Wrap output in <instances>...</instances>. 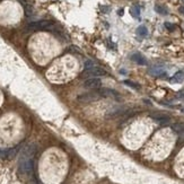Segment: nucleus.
I'll return each mask as SVG.
<instances>
[{"mask_svg":"<svg viewBox=\"0 0 184 184\" xmlns=\"http://www.w3.org/2000/svg\"><path fill=\"white\" fill-rule=\"evenodd\" d=\"M103 96L101 95L99 91L97 92H89V93H85V94H80L77 96L76 101L79 102V103H91V102H95V101H98L101 99Z\"/></svg>","mask_w":184,"mask_h":184,"instance_id":"f257e3e1","label":"nucleus"},{"mask_svg":"<svg viewBox=\"0 0 184 184\" xmlns=\"http://www.w3.org/2000/svg\"><path fill=\"white\" fill-rule=\"evenodd\" d=\"M28 30L32 31H40V30H48V31H52L53 24L50 20H37V21H32L28 24Z\"/></svg>","mask_w":184,"mask_h":184,"instance_id":"f03ea898","label":"nucleus"},{"mask_svg":"<svg viewBox=\"0 0 184 184\" xmlns=\"http://www.w3.org/2000/svg\"><path fill=\"white\" fill-rule=\"evenodd\" d=\"M19 171H20L23 174L30 175V174L32 173V171H33V162H32V158L25 157V156H20Z\"/></svg>","mask_w":184,"mask_h":184,"instance_id":"7ed1b4c3","label":"nucleus"},{"mask_svg":"<svg viewBox=\"0 0 184 184\" xmlns=\"http://www.w3.org/2000/svg\"><path fill=\"white\" fill-rule=\"evenodd\" d=\"M105 75H107V73L103 68L96 66V67H93L89 69H85L81 76L85 77V78H98V77H102V76H105Z\"/></svg>","mask_w":184,"mask_h":184,"instance_id":"20e7f679","label":"nucleus"},{"mask_svg":"<svg viewBox=\"0 0 184 184\" xmlns=\"http://www.w3.org/2000/svg\"><path fill=\"white\" fill-rule=\"evenodd\" d=\"M102 86V80L99 78H89L84 81V87L88 89H99Z\"/></svg>","mask_w":184,"mask_h":184,"instance_id":"39448f33","label":"nucleus"},{"mask_svg":"<svg viewBox=\"0 0 184 184\" xmlns=\"http://www.w3.org/2000/svg\"><path fill=\"white\" fill-rule=\"evenodd\" d=\"M99 93L103 97H112L114 98L115 101H121V96L120 94L114 91V89H111V88H104V89H99Z\"/></svg>","mask_w":184,"mask_h":184,"instance_id":"423d86ee","label":"nucleus"},{"mask_svg":"<svg viewBox=\"0 0 184 184\" xmlns=\"http://www.w3.org/2000/svg\"><path fill=\"white\" fill-rule=\"evenodd\" d=\"M131 60L134 61L136 63L140 64V66H147V63H148L146 58H145L142 54H140V53H133V54L131 55Z\"/></svg>","mask_w":184,"mask_h":184,"instance_id":"0eeeda50","label":"nucleus"},{"mask_svg":"<svg viewBox=\"0 0 184 184\" xmlns=\"http://www.w3.org/2000/svg\"><path fill=\"white\" fill-rule=\"evenodd\" d=\"M150 118L160 124H165V123L169 122V118L166 116L165 114H150Z\"/></svg>","mask_w":184,"mask_h":184,"instance_id":"6e6552de","label":"nucleus"},{"mask_svg":"<svg viewBox=\"0 0 184 184\" xmlns=\"http://www.w3.org/2000/svg\"><path fill=\"white\" fill-rule=\"evenodd\" d=\"M148 73L151 75V76H155V77L166 76L165 70H164V68H162V67H154V68L149 69V71H148Z\"/></svg>","mask_w":184,"mask_h":184,"instance_id":"1a4fd4ad","label":"nucleus"},{"mask_svg":"<svg viewBox=\"0 0 184 184\" xmlns=\"http://www.w3.org/2000/svg\"><path fill=\"white\" fill-rule=\"evenodd\" d=\"M128 112H130V111L127 110V109H119V110H115V111H113V112H111V113H109L107 118H118V116H122V115L127 114Z\"/></svg>","mask_w":184,"mask_h":184,"instance_id":"9d476101","label":"nucleus"},{"mask_svg":"<svg viewBox=\"0 0 184 184\" xmlns=\"http://www.w3.org/2000/svg\"><path fill=\"white\" fill-rule=\"evenodd\" d=\"M18 1L21 3V6H23V8H24V10H25V15H26L27 17L32 16V15H33V9H32V7H31L25 0H18Z\"/></svg>","mask_w":184,"mask_h":184,"instance_id":"9b49d317","label":"nucleus"},{"mask_svg":"<svg viewBox=\"0 0 184 184\" xmlns=\"http://www.w3.org/2000/svg\"><path fill=\"white\" fill-rule=\"evenodd\" d=\"M184 80V73L182 71H179L174 75L171 79V83H182Z\"/></svg>","mask_w":184,"mask_h":184,"instance_id":"f8f14e48","label":"nucleus"},{"mask_svg":"<svg viewBox=\"0 0 184 184\" xmlns=\"http://www.w3.org/2000/svg\"><path fill=\"white\" fill-rule=\"evenodd\" d=\"M137 34L140 37H146L148 35V30L145 25H140L138 28H137Z\"/></svg>","mask_w":184,"mask_h":184,"instance_id":"ddd939ff","label":"nucleus"},{"mask_svg":"<svg viewBox=\"0 0 184 184\" xmlns=\"http://www.w3.org/2000/svg\"><path fill=\"white\" fill-rule=\"evenodd\" d=\"M155 11H156V13H158L159 15H164V16L168 14L167 8L164 7V6H162V5H156V6H155Z\"/></svg>","mask_w":184,"mask_h":184,"instance_id":"4468645a","label":"nucleus"},{"mask_svg":"<svg viewBox=\"0 0 184 184\" xmlns=\"http://www.w3.org/2000/svg\"><path fill=\"white\" fill-rule=\"evenodd\" d=\"M130 13H131L132 17L139 19V17H140V8L138 6H132L131 9H130Z\"/></svg>","mask_w":184,"mask_h":184,"instance_id":"2eb2a0df","label":"nucleus"},{"mask_svg":"<svg viewBox=\"0 0 184 184\" xmlns=\"http://www.w3.org/2000/svg\"><path fill=\"white\" fill-rule=\"evenodd\" d=\"M172 129L175 132H183L184 131V123H175L172 126Z\"/></svg>","mask_w":184,"mask_h":184,"instance_id":"dca6fc26","label":"nucleus"},{"mask_svg":"<svg viewBox=\"0 0 184 184\" xmlns=\"http://www.w3.org/2000/svg\"><path fill=\"white\" fill-rule=\"evenodd\" d=\"M126 85H128L129 87H131V88H134V89H139L140 88V86L137 84V83H133V81H131V80H124L123 81Z\"/></svg>","mask_w":184,"mask_h":184,"instance_id":"f3484780","label":"nucleus"},{"mask_svg":"<svg viewBox=\"0 0 184 184\" xmlns=\"http://www.w3.org/2000/svg\"><path fill=\"white\" fill-rule=\"evenodd\" d=\"M84 67H85V69H89V68H93V67H96V64L92 60H87V61H85Z\"/></svg>","mask_w":184,"mask_h":184,"instance_id":"a211bd4d","label":"nucleus"},{"mask_svg":"<svg viewBox=\"0 0 184 184\" xmlns=\"http://www.w3.org/2000/svg\"><path fill=\"white\" fill-rule=\"evenodd\" d=\"M165 27L167 28V30H168V31H171V32H172V31H174V30L176 28V26H175L174 24H172V23H168V21H166V23H165Z\"/></svg>","mask_w":184,"mask_h":184,"instance_id":"6ab92c4d","label":"nucleus"},{"mask_svg":"<svg viewBox=\"0 0 184 184\" xmlns=\"http://www.w3.org/2000/svg\"><path fill=\"white\" fill-rule=\"evenodd\" d=\"M179 10H180V13H181L182 15H184V7H180V9H179Z\"/></svg>","mask_w":184,"mask_h":184,"instance_id":"aec40b11","label":"nucleus"}]
</instances>
